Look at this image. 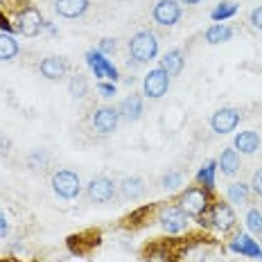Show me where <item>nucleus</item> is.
I'll return each instance as SVG.
<instances>
[{"instance_id": "1", "label": "nucleus", "mask_w": 262, "mask_h": 262, "mask_svg": "<svg viewBox=\"0 0 262 262\" xmlns=\"http://www.w3.org/2000/svg\"><path fill=\"white\" fill-rule=\"evenodd\" d=\"M158 54V39L154 32L143 30L138 34L131 36L129 41V57L134 59L136 63H147L151 59H156Z\"/></svg>"}, {"instance_id": "2", "label": "nucleus", "mask_w": 262, "mask_h": 262, "mask_svg": "<svg viewBox=\"0 0 262 262\" xmlns=\"http://www.w3.org/2000/svg\"><path fill=\"white\" fill-rule=\"evenodd\" d=\"M208 192L204 188H188L179 196V208H181L188 217H201L208 210Z\"/></svg>"}, {"instance_id": "3", "label": "nucleus", "mask_w": 262, "mask_h": 262, "mask_svg": "<svg viewBox=\"0 0 262 262\" xmlns=\"http://www.w3.org/2000/svg\"><path fill=\"white\" fill-rule=\"evenodd\" d=\"M52 190L57 196L70 201V199H77L81 192V181L75 172L70 170H59L52 174Z\"/></svg>"}, {"instance_id": "4", "label": "nucleus", "mask_w": 262, "mask_h": 262, "mask_svg": "<svg viewBox=\"0 0 262 262\" xmlns=\"http://www.w3.org/2000/svg\"><path fill=\"white\" fill-rule=\"evenodd\" d=\"M118 185L111 177H95L91 179V183L86 185V196L93 201V204H108V201L116 196Z\"/></svg>"}, {"instance_id": "5", "label": "nucleus", "mask_w": 262, "mask_h": 262, "mask_svg": "<svg viewBox=\"0 0 262 262\" xmlns=\"http://www.w3.org/2000/svg\"><path fill=\"white\" fill-rule=\"evenodd\" d=\"M170 79L172 77L163 68L149 70V75H147L143 81V93L147 97H151V100H158V97H163L167 93V89H170Z\"/></svg>"}, {"instance_id": "6", "label": "nucleus", "mask_w": 262, "mask_h": 262, "mask_svg": "<svg viewBox=\"0 0 262 262\" xmlns=\"http://www.w3.org/2000/svg\"><path fill=\"white\" fill-rule=\"evenodd\" d=\"M120 124V113L116 106H100L93 113V129L100 136H108L118 129Z\"/></svg>"}, {"instance_id": "7", "label": "nucleus", "mask_w": 262, "mask_h": 262, "mask_svg": "<svg viewBox=\"0 0 262 262\" xmlns=\"http://www.w3.org/2000/svg\"><path fill=\"white\" fill-rule=\"evenodd\" d=\"M154 20L158 25L163 27H172L179 23V18H181V5H179V0H158L154 5Z\"/></svg>"}, {"instance_id": "8", "label": "nucleus", "mask_w": 262, "mask_h": 262, "mask_svg": "<svg viewBox=\"0 0 262 262\" xmlns=\"http://www.w3.org/2000/svg\"><path fill=\"white\" fill-rule=\"evenodd\" d=\"M43 16L39 9H34V7H25L23 12L18 14V20H16V30L20 32L23 36H27V39H32V36H36L41 32V27H43Z\"/></svg>"}, {"instance_id": "9", "label": "nucleus", "mask_w": 262, "mask_h": 262, "mask_svg": "<svg viewBox=\"0 0 262 262\" xmlns=\"http://www.w3.org/2000/svg\"><path fill=\"white\" fill-rule=\"evenodd\" d=\"M237 122H239V111L233 106H224L212 113L210 118V127L215 134H231L237 127Z\"/></svg>"}, {"instance_id": "10", "label": "nucleus", "mask_w": 262, "mask_h": 262, "mask_svg": "<svg viewBox=\"0 0 262 262\" xmlns=\"http://www.w3.org/2000/svg\"><path fill=\"white\" fill-rule=\"evenodd\" d=\"M158 222H161V226L165 228L167 233H181L185 226H188V215L179 208V206H167V208L161 210V215H158Z\"/></svg>"}, {"instance_id": "11", "label": "nucleus", "mask_w": 262, "mask_h": 262, "mask_svg": "<svg viewBox=\"0 0 262 262\" xmlns=\"http://www.w3.org/2000/svg\"><path fill=\"white\" fill-rule=\"evenodd\" d=\"M210 222H212V226L217 228V231H222V233H228V231H233L235 228V212H233V208L228 204H212V208H210Z\"/></svg>"}, {"instance_id": "12", "label": "nucleus", "mask_w": 262, "mask_h": 262, "mask_svg": "<svg viewBox=\"0 0 262 262\" xmlns=\"http://www.w3.org/2000/svg\"><path fill=\"white\" fill-rule=\"evenodd\" d=\"M68 61H66L63 57H46L41 61L39 66V70H41V75L46 79H50V81H57V79H61L68 75Z\"/></svg>"}, {"instance_id": "13", "label": "nucleus", "mask_w": 262, "mask_h": 262, "mask_svg": "<svg viewBox=\"0 0 262 262\" xmlns=\"http://www.w3.org/2000/svg\"><path fill=\"white\" fill-rule=\"evenodd\" d=\"M89 9V0H54V12L61 18H79Z\"/></svg>"}, {"instance_id": "14", "label": "nucleus", "mask_w": 262, "mask_h": 262, "mask_svg": "<svg viewBox=\"0 0 262 262\" xmlns=\"http://www.w3.org/2000/svg\"><path fill=\"white\" fill-rule=\"evenodd\" d=\"M118 113L127 122H138L143 118V97L140 95H129L122 100V104L118 106Z\"/></svg>"}, {"instance_id": "15", "label": "nucleus", "mask_w": 262, "mask_h": 262, "mask_svg": "<svg viewBox=\"0 0 262 262\" xmlns=\"http://www.w3.org/2000/svg\"><path fill=\"white\" fill-rule=\"evenodd\" d=\"M231 249L237 251V253H242V255H249V258L262 260V247L255 242V239H251L247 233H239V235H235V239L231 242Z\"/></svg>"}, {"instance_id": "16", "label": "nucleus", "mask_w": 262, "mask_h": 262, "mask_svg": "<svg viewBox=\"0 0 262 262\" xmlns=\"http://www.w3.org/2000/svg\"><path fill=\"white\" fill-rule=\"evenodd\" d=\"M233 147L239 151V154H255V151L260 149V136L255 134V131H239V134L235 136V143H233Z\"/></svg>"}, {"instance_id": "17", "label": "nucleus", "mask_w": 262, "mask_h": 262, "mask_svg": "<svg viewBox=\"0 0 262 262\" xmlns=\"http://www.w3.org/2000/svg\"><path fill=\"white\" fill-rule=\"evenodd\" d=\"M118 188H120V194H122L124 199H131V201L140 199V196L147 192V185H145V181L140 177H127V179H122V183H120Z\"/></svg>"}, {"instance_id": "18", "label": "nucleus", "mask_w": 262, "mask_h": 262, "mask_svg": "<svg viewBox=\"0 0 262 262\" xmlns=\"http://www.w3.org/2000/svg\"><path fill=\"white\" fill-rule=\"evenodd\" d=\"M183 63H185V57H183V52L179 50V48H174V50H170V52H165V54H163V59H161V68L165 70L170 77H177V75L181 73Z\"/></svg>"}, {"instance_id": "19", "label": "nucleus", "mask_w": 262, "mask_h": 262, "mask_svg": "<svg viewBox=\"0 0 262 262\" xmlns=\"http://www.w3.org/2000/svg\"><path fill=\"white\" fill-rule=\"evenodd\" d=\"M217 167L222 170V174H226V177H233L239 167V151L235 149V147H228V149L222 151L220 161H217Z\"/></svg>"}, {"instance_id": "20", "label": "nucleus", "mask_w": 262, "mask_h": 262, "mask_svg": "<svg viewBox=\"0 0 262 262\" xmlns=\"http://www.w3.org/2000/svg\"><path fill=\"white\" fill-rule=\"evenodd\" d=\"M226 196H228V201H231V204L247 206L249 199H251V185L249 183H242V181L231 183V185H228V190H226Z\"/></svg>"}, {"instance_id": "21", "label": "nucleus", "mask_w": 262, "mask_h": 262, "mask_svg": "<svg viewBox=\"0 0 262 262\" xmlns=\"http://www.w3.org/2000/svg\"><path fill=\"white\" fill-rule=\"evenodd\" d=\"M231 36H233V30L228 25H224V23H215V25H210L208 30H206V41H208L210 46H217V43L228 41Z\"/></svg>"}, {"instance_id": "22", "label": "nucleus", "mask_w": 262, "mask_h": 262, "mask_svg": "<svg viewBox=\"0 0 262 262\" xmlns=\"http://www.w3.org/2000/svg\"><path fill=\"white\" fill-rule=\"evenodd\" d=\"M16 54H18L16 39L7 32H0V61H12Z\"/></svg>"}, {"instance_id": "23", "label": "nucleus", "mask_w": 262, "mask_h": 262, "mask_svg": "<svg viewBox=\"0 0 262 262\" xmlns=\"http://www.w3.org/2000/svg\"><path fill=\"white\" fill-rule=\"evenodd\" d=\"M215 170H217V163L210 161V163H206V167H201L199 174H196V183L204 185V190L215 188Z\"/></svg>"}, {"instance_id": "24", "label": "nucleus", "mask_w": 262, "mask_h": 262, "mask_svg": "<svg viewBox=\"0 0 262 262\" xmlns=\"http://www.w3.org/2000/svg\"><path fill=\"white\" fill-rule=\"evenodd\" d=\"M27 165L32 167V170H36V172H43L48 165H50V154H48L46 149H34L30 154V158H27Z\"/></svg>"}, {"instance_id": "25", "label": "nucleus", "mask_w": 262, "mask_h": 262, "mask_svg": "<svg viewBox=\"0 0 262 262\" xmlns=\"http://www.w3.org/2000/svg\"><path fill=\"white\" fill-rule=\"evenodd\" d=\"M68 93L73 97H77V100H81V97L89 93V81H86L84 75H75V77H70V84H68Z\"/></svg>"}, {"instance_id": "26", "label": "nucleus", "mask_w": 262, "mask_h": 262, "mask_svg": "<svg viewBox=\"0 0 262 262\" xmlns=\"http://www.w3.org/2000/svg\"><path fill=\"white\" fill-rule=\"evenodd\" d=\"M247 226H249L251 233H255V235L262 237V210L251 208L247 212Z\"/></svg>"}, {"instance_id": "27", "label": "nucleus", "mask_w": 262, "mask_h": 262, "mask_svg": "<svg viewBox=\"0 0 262 262\" xmlns=\"http://www.w3.org/2000/svg\"><path fill=\"white\" fill-rule=\"evenodd\" d=\"M172 253L163 247H154L145 253V262H172Z\"/></svg>"}, {"instance_id": "28", "label": "nucleus", "mask_w": 262, "mask_h": 262, "mask_svg": "<svg viewBox=\"0 0 262 262\" xmlns=\"http://www.w3.org/2000/svg\"><path fill=\"white\" fill-rule=\"evenodd\" d=\"M237 12V5H233V3H224V5H220V7L212 12V20H226V18H231L233 14Z\"/></svg>"}, {"instance_id": "29", "label": "nucleus", "mask_w": 262, "mask_h": 262, "mask_svg": "<svg viewBox=\"0 0 262 262\" xmlns=\"http://www.w3.org/2000/svg\"><path fill=\"white\" fill-rule=\"evenodd\" d=\"M183 183V177H181V172H167L165 177L161 179V185L163 188H167V190H174V188H179V185Z\"/></svg>"}, {"instance_id": "30", "label": "nucleus", "mask_w": 262, "mask_h": 262, "mask_svg": "<svg viewBox=\"0 0 262 262\" xmlns=\"http://www.w3.org/2000/svg\"><path fill=\"white\" fill-rule=\"evenodd\" d=\"M116 48H118L116 39H102V41H100V48H97V50H100L102 54H113V52H116Z\"/></svg>"}, {"instance_id": "31", "label": "nucleus", "mask_w": 262, "mask_h": 262, "mask_svg": "<svg viewBox=\"0 0 262 262\" xmlns=\"http://www.w3.org/2000/svg\"><path fill=\"white\" fill-rule=\"evenodd\" d=\"M249 23L255 27V30H260L262 32V7H255L253 12H251L249 16Z\"/></svg>"}, {"instance_id": "32", "label": "nucleus", "mask_w": 262, "mask_h": 262, "mask_svg": "<svg viewBox=\"0 0 262 262\" xmlns=\"http://www.w3.org/2000/svg\"><path fill=\"white\" fill-rule=\"evenodd\" d=\"M251 188H253L255 192H258V194L262 196V167L253 174V181H251Z\"/></svg>"}, {"instance_id": "33", "label": "nucleus", "mask_w": 262, "mask_h": 262, "mask_svg": "<svg viewBox=\"0 0 262 262\" xmlns=\"http://www.w3.org/2000/svg\"><path fill=\"white\" fill-rule=\"evenodd\" d=\"M9 231V224H7V217H5V212H0V237H5Z\"/></svg>"}, {"instance_id": "34", "label": "nucleus", "mask_w": 262, "mask_h": 262, "mask_svg": "<svg viewBox=\"0 0 262 262\" xmlns=\"http://www.w3.org/2000/svg\"><path fill=\"white\" fill-rule=\"evenodd\" d=\"M100 91L104 93L106 97H111V95H116V86L113 84H100Z\"/></svg>"}, {"instance_id": "35", "label": "nucleus", "mask_w": 262, "mask_h": 262, "mask_svg": "<svg viewBox=\"0 0 262 262\" xmlns=\"http://www.w3.org/2000/svg\"><path fill=\"white\" fill-rule=\"evenodd\" d=\"M0 30H3V32H7V34H9V32H12V25L7 23V18H5V14H0Z\"/></svg>"}, {"instance_id": "36", "label": "nucleus", "mask_w": 262, "mask_h": 262, "mask_svg": "<svg viewBox=\"0 0 262 262\" xmlns=\"http://www.w3.org/2000/svg\"><path fill=\"white\" fill-rule=\"evenodd\" d=\"M20 3H25V0H7V5H9V7H18Z\"/></svg>"}, {"instance_id": "37", "label": "nucleus", "mask_w": 262, "mask_h": 262, "mask_svg": "<svg viewBox=\"0 0 262 262\" xmlns=\"http://www.w3.org/2000/svg\"><path fill=\"white\" fill-rule=\"evenodd\" d=\"M179 3H183V5H196V3H201V0H179Z\"/></svg>"}]
</instances>
